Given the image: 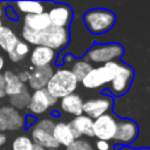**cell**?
Returning <instances> with one entry per match:
<instances>
[{
  "label": "cell",
  "mask_w": 150,
  "mask_h": 150,
  "mask_svg": "<svg viewBox=\"0 0 150 150\" xmlns=\"http://www.w3.org/2000/svg\"><path fill=\"white\" fill-rule=\"evenodd\" d=\"M79 86L75 75L68 68H57L54 70L50 80L46 86V90L56 100H61L73 94Z\"/></svg>",
  "instance_id": "1"
},
{
  "label": "cell",
  "mask_w": 150,
  "mask_h": 150,
  "mask_svg": "<svg viewBox=\"0 0 150 150\" xmlns=\"http://www.w3.org/2000/svg\"><path fill=\"white\" fill-rule=\"evenodd\" d=\"M82 21L91 34L100 35L109 32L115 26L116 15L110 9L97 7L88 9L82 15Z\"/></svg>",
  "instance_id": "2"
},
{
  "label": "cell",
  "mask_w": 150,
  "mask_h": 150,
  "mask_svg": "<svg viewBox=\"0 0 150 150\" xmlns=\"http://www.w3.org/2000/svg\"><path fill=\"white\" fill-rule=\"evenodd\" d=\"M118 66L120 60L111 61L102 66L93 67L91 70L82 79L80 83L83 86V88L87 89H97L101 87H105L114 80Z\"/></svg>",
  "instance_id": "3"
},
{
  "label": "cell",
  "mask_w": 150,
  "mask_h": 150,
  "mask_svg": "<svg viewBox=\"0 0 150 150\" xmlns=\"http://www.w3.org/2000/svg\"><path fill=\"white\" fill-rule=\"evenodd\" d=\"M123 54H124V48L120 43L116 42L95 43L87 50L83 59L90 63L104 64L111 61L120 60L123 56Z\"/></svg>",
  "instance_id": "4"
},
{
  "label": "cell",
  "mask_w": 150,
  "mask_h": 150,
  "mask_svg": "<svg viewBox=\"0 0 150 150\" xmlns=\"http://www.w3.org/2000/svg\"><path fill=\"white\" fill-rule=\"evenodd\" d=\"M70 41V32L69 28H59L50 26L47 29L39 32L38 36V46L48 47L56 53L63 50Z\"/></svg>",
  "instance_id": "5"
},
{
  "label": "cell",
  "mask_w": 150,
  "mask_h": 150,
  "mask_svg": "<svg viewBox=\"0 0 150 150\" xmlns=\"http://www.w3.org/2000/svg\"><path fill=\"white\" fill-rule=\"evenodd\" d=\"M25 116L9 104H0V132H15L25 129Z\"/></svg>",
  "instance_id": "6"
},
{
  "label": "cell",
  "mask_w": 150,
  "mask_h": 150,
  "mask_svg": "<svg viewBox=\"0 0 150 150\" xmlns=\"http://www.w3.org/2000/svg\"><path fill=\"white\" fill-rule=\"evenodd\" d=\"M134 69L125 62L120 61L118 69L115 74L114 80L108 84V91L110 96H123L129 90L134 80Z\"/></svg>",
  "instance_id": "7"
},
{
  "label": "cell",
  "mask_w": 150,
  "mask_h": 150,
  "mask_svg": "<svg viewBox=\"0 0 150 150\" xmlns=\"http://www.w3.org/2000/svg\"><path fill=\"white\" fill-rule=\"evenodd\" d=\"M59 100L53 97L46 89H40V90H34L30 93V98L29 103L27 107L28 115L33 117H39L46 114L52 107H54L57 103Z\"/></svg>",
  "instance_id": "8"
},
{
  "label": "cell",
  "mask_w": 150,
  "mask_h": 150,
  "mask_svg": "<svg viewBox=\"0 0 150 150\" xmlns=\"http://www.w3.org/2000/svg\"><path fill=\"white\" fill-rule=\"evenodd\" d=\"M138 136V125L131 118H117L116 132L112 138L114 144L128 146Z\"/></svg>",
  "instance_id": "9"
},
{
  "label": "cell",
  "mask_w": 150,
  "mask_h": 150,
  "mask_svg": "<svg viewBox=\"0 0 150 150\" xmlns=\"http://www.w3.org/2000/svg\"><path fill=\"white\" fill-rule=\"evenodd\" d=\"M117 125V117L107 112L96 120H94L93 124V132L94 137L101 141H112Z\"/></svg>",
  "instance_id": "10"
},
{
  "label": "cell",
  "mask_w": 150,
  "mask_h": 150,
  "mask_svg": "<svg viewBox=\"0 0 150 150\" xmlns=\"http://www.w3.org/2000/svg\"><path fill=\"white\" fill-rule=\"evenodd\" d=\"M114 107V98L110 95H101L95 98H89L83 102V114L93 120L110 112Z\"/></svg>",
  "instance_id": "11"
},
{
  "label": "cell",
  "mask_w": 150,
  "mask_h": 150,
  "mask_svg": "<svg viewBox=\"0 0 150 150\" xmlns=\"http://www.w3.org/2000/svg\"><path fill=\"white\" fill-rule=\"evenodd\" d=\"M47 14L50 21V26L59 28H69L74 18L71 7L66 4H55L49 8Z\"/></svg>",
  "instance_id": "12"
},
{
  "label": "cell",
  "mask_w": 150,
  "mask_h": 150,
  "mask_svg": "<svg viewBox=\"0 0 150 150\" xmlns=\"http://www.w3.org/2000/svg\"><path fill=\"white\" fill-rule=\"evenodd\" d=\"M54 73L53 66H47V67H39L34 68L30 67L29 69V79L27 82V88L34 90H40L45 89L48 81L50 80L52 75Z\"/></svg>",
  "instance_id": "13"
},
{
  "label": "cell",
  "mask_w": 150,
  "mask_h": 150,
  "mask_svg": "<svg viewBox=\"0 0 150 150\" xmlns=\"http://www.w3.org/2000/svg\"><path fill=\"white\" fill-rule=\"evenodd\" d=\"M57 53L45 46H35L29 53V61L32 67H47L52 66V63L56 62Z\"/></svg>",
  "instance_id": "14"
},
{
  "label": "cell",
  "mask_w": 150,
  "mask_h": 150,
  "mask_svg": "<svg viewBox=\"0 0 150 150\" xmlns=\"http://www.w3.org/2000/svg\"><path fill=\"white\" fill-rule=\"evenodd\" d=\"M53 137L57 142L59 145H62L64 148L70 145L75 139L81 138V136L75 130L71 129L69 123H66L62 121L55 123L54 129H53Z\"/></svg>",
  "instance_id": "15"
},
{
  "label": "cell",
  "mask_w": 150,
  "mask_h": 150,
  "mask_svg": "<svg viewBox=\"0 0 150 150\" xmlns=\"http://www.w3.org/2000/svg\"><path fill=\"white\" fill-rule=\"evenodd\" d=\"M29 137L32 138L34 145L41 146L43 149H59L60 145L53 137V132L38 129L35 127L29 128Z\"/></svg>",
  "instance_id": "16"
},
{
  "label": "cell",
  "mask_w": 150,
  "mask_h": 150,
  "mask_svg": "<svg viewBox=\"0 0 150 150\" xmlns=\"http://www.w3.org/2000/svg\"><path fill=\"white\" fill-rule=\"evenodd\" d=\"M83 100L79 94H70L60 100V109L74 117L83 114Z\"/></svg>",
  "instance_id": "17"
},
{
  "label": "cell",
  "mask_w": 150,
  "mask_h": 150,
  "mask_svg": "<svg viewBox=\"0 0 150 150\" xmlns=\"http://www.w3.org/2000/svg\"><path fill=\"white\" fill-rule=\"evenodd\" d=\"M1 79H2V83H4V88L7 97H11L21 93L27 87L19 80L16 73H14L13 70H5L4 73H1Z\"/></svg>",
  "instance_id": "18"
},
{
  "label": "cell",
  "mask_w": 150,
  "mask_h": 150,
  "mask_svg": "<svg viewBox=\"0 0 150 150\" xmlns=\"http://www.w3.org/2000/svg\"><path fill=\"white\" fill-rule=\"evenodd\" d=\"M23 26L30 30L34 32H42L50 27V21L48 18L47 12L40 13V14H30V15H25L23 16Z\"/></svg>",
  "instance_id": "19"
},
{
  "label": "cell",
  "mask_w": 150,
  "mask_h": 150,
  "mask_svg": "<svg viewBox=\"0 0 150 150\" xmlns=\"http://www.w3.org/2000/svg\"><path fill=\"white\" fill-rule=\"evenodd\" d=\"M93 124H94V120L84 114L74 117L69 122V125L71 127L73 130H75L80 136H87V137H94Z\"/></svg>",
  "instance_id": "20"
},
{
  "label": "cell",
  "mask_w": 150,
  "mask_h": 150,
  "mask_svg": "<svg viewBox=\"0 0 150 150\" xmlns=\"http://www.w3.org/2000/svg\"><path fill=\"white\" fill-rule=\"evenodd\" d=\"M19 35L8 26H0V49L5 53H9L14 49L16 43L19 42Z\"/></svg>",
  "instance_id": "21"
},
{
  "label": "cell",
  "mask_w": 150,
  "mask_h": 150,
  "mask_svg": "<svg viewBox=\"0 0 150 150\" xmlns=\"http://www.w3.org/2000/svg\"><path fill=\"white\" fill-rule=\"evenodd\" d=\"M13 6H15L16 13L23 14V16L46 12V4L41 1H18L13 4Z\"/></svg>",
  "instance_id": "22"
},
{
  "label": "cell",
  "mask_w": 150,
  "mask_h": 150,
  "mask_svg": "<svg viewBox=\"0 0 150 150\" xmlns=\"http://www.w3.org/2000/svg\"><path fill=\"white\" fill-rule=\"evenodd\" d=\"M29 53H30V46L28 43H26L25 41L19 40V42L16 43L14 49L8 53V59L13 63H18V62H21L22 60H25L26 56L29 55Z\"/></svg>",
  "instance_id": "23"
},
{
  "label": "cell",
  "mask_w": 150,
  "mask_h": 150,
  "mask_svg": "<svg viewBox=\"0 0 150 150\" xmlns=\"http://www.w3.org/2000/svg\"><path fill=\"white\" fill-rule=\"evenodd\" d=\"M29 98H30V91L26 87L21 93L8 97V101H9V105L11 107H13L14 109L21 111V110L27 109L28 103H29Z\"/></svg>",
  "instance_id": "24"
},
{
  "label": "cell",
  "mask_w": 150,
  "mask_h": 150,
  "mask_svg": "<svg viewBox=\"0 0 150 150\" xmlns=\"http://www.w3.org/2000/svg\"><path fill=\"white\" fill-rule=\"evenodd\" d=\"M93 67H94V66H93L90 62L86 61V60L82 57V59H77V60H75V61L73 62L70 70H71V73L75 75L76 80H77L79 83H80V82L82 81V79L91 70Z\"/></svg>",
  "instance_id": "25"
},
{
  "label": "cell",
  "mask_w": 150,
  "mask_h": 150,
  "mask_svg": "<svg viewBox=\"0 0 150 150\" xmlns=\"http://www.w3.org/2000/svg\"><path fill=\"white\" fill-rule=\"evenodd\" d=\"M12 150H33L34 143L32 138L28 135H19L15 138H13L11 144Z\"/></svg>",
  "instance_id": "26"
},
{
  "label": "cell",
  "mask_w": 150,
  "mask_h": 150,
  "mask_svg": "<svg viewBox=\"0 0 150 150\" xmlns=\"http://www.w3.org/2000/svg\"><path fill=\"white\" fill-rule=\"evenodd\" d=\"M55 123H56V121L53 117H42V118L36 120V122H35V124L33 127H35L38 129H42V130L53 132Z\"/></svg>",
  "instance_id": "27"
},
{
  "label": "cell",
  "mask_w": 150,
  "mask_h": 150,
  "mask_svg": "<svg viewBox=\"0 0 150 150\" xmlns=\"http://www.w3.org/2000/svg\"><path fill=\"white\" fill-rule=\"evenodd\" d=\"M66 150H93V146L88 141L83 138H79L75 139L70 145H68Z\"/></svg>",
  "instance_id": "28"
},
{
  "label": "cell",
  "mask_w": 150,
  "mask_h": 150,
  "mask_svg": "<svg viewBox=\"0 0 150 150\" xmlns=\"http://www.w3.org/2000/svg\"><path fill=\"white\" fill-rule=\"evenodd\" d=\"M5 16L12 21H16L19 19V14L16 13L13 5H7L5 8Z\"/></svg>",
  "instance_id": "29"
},
{
  "label": "cell",
  "mask_w": 150,
  "mask_h": 150,
  "mask_svg": "<svg viewBox=\"0 0 150 150\" xmlns=\"http://www.w3.org/2000/svg\"><path fill=\"white\" fill-rule=\"evenodd\" d=\"M95 148H96V150H114L115 149V144L110 143L108 141L97 139L95 142Z\"/></svg>",
  "instance_id": "30"
},
{
  "label": "cell",
  "mask_w": 150,
  "mask_h": 150,
  "mask_svg": "<svg viewBox=\"0 0 150 150\" xmlns=\"http://www.w3.org/2000/svg\"><path fill=\"white\" fill-rule=\"evenodd\" d=\"M19 80L23 83V84H27L28 82V79H29V70H21L19 73H16Z\"/></svg>",
  "instance_id": "31"
},
{
  "label": "cell",
  "mask_w": 150,
  "mask_h": 150,
  "mask_svg": "<svg viewBox=\"0 0 150 150\" xmlns=\"http://www.w3.org/2000/svg\"><path fill=\"white\" fill-rule=\"evenodd\" d=\"M36 120H38V118H35V117H33V116H30V115L27 114V115L25 116V128H27V129L32 128V127L35 124Z\"/></svg>",
  "instance_id": "32"
},
{
  "label": "cell",
  "mask_w": 150,
  "mask_h": 150,
  "mask_svg": "<svg viewBox=\"0 0 150 150\" xmlns=\"http://www.w3.org/2000/svg\"><path fill=\"white\" fill-rule=\"evenodd\" d=\"M75 61V56L73 54H64L62 56V61L61 63H66V64H73V62Z\"/></svg>",
  "instance_id": "33"
},
{
  "label": "cell",
  "mask_w": 150,
  "mask_h": 150,
  "mask_svg": "<svg viewBox=\"0 0 150 150\" xmlns=\"http://www.w3.org/2000/svg\"><path fill=\"white\" fill-rule=\"evenodd\" d=\"M115 150H150V148H134V146H121V145H115Z\"/></svg>",
  "instance_id": "34"
},
{
  "label": "cell",
  "mask_w": 150,
  "mask_h": 150,
  "mask_svg": "<svg viewBox=\"0 0 150 150\" xmlns=\"http://www.w3.org/2000/svg\"><path fill=\"white\" fill-rule=\"evenodd\" d=\"M6 97H7V95H6V91H5V88H4V83H2V80H1V82H0V101L6 98Z\"/></svg>",
  "instance_id": "35"
},
{
  "label": "cell",
  "mask_w": 150,
  "mask_h": 150,
  "mask_svg": "<svg viewBox=\"0 0 150 150\" xmlns=\"http://www.w3.org/2000/svg\"><path fill=\"white\" fill-rule=\"evenodd\" d=\"M6 142H7V136H6V134L0 132V148L4 146V145L6 144Z\"/></svg>",
  "instance_id": "36"
},
{
  "label": "cell",
  "mask_w": 150,
  "mask_h": 150,
  "mask_svg": "<svg viewBox=\"0 0 150 150\" xmlns=\"http://www.w3.org/2000/svg\"><path fill=\"white\" fill-rule=\"evenodd\" d=\"M8 4H5V2H0V19L5 15V8Z\"/></svg>",
  "instance_id": "37"
},
{
  "label": "cell",
  "mask_w": 150,
  "mask_h": 150,
  "mask_svg": "<svg viewBox=\"0 0 150 150\" xmlns=\"http://www.w3.org/2000/svg\"><path fill=\"white\" fill-rule=\"evenodd\" d=\"M4 68H5V57L0 54V73L4 70Z\"/></svg>",
  "instance_id": "38"
},
{
  "label": "cell",
  "mask_w": 150,
  "mask_h": 150,
  "mask_svg": "<svg viewBox=\"0 0 150 150\" xmlns=\"http://www.w3.org/2000/svg\"><path fill=\"white\" fill-rule=\"evenodd\" d=\"M2 25V19H0V26Z\"/></svg>",
  "instance_id": "39"
},
{
  "label": "cell",
  "mask_w": 150,
  "mask_h": 150,
  "mask_svg": "<svg viewBox=\"0 0 150 150\" xmlns=\"http://www.w3.org/2000/svg\"><path fill=\"white\" fill-rule=\"evenodd\" d=\"M47 150H59V149H47Z\"/></svg>",
  "instance_id": "40"
},
{
  "label": "cell",
  "mask_w": 150,
  "mask_h": 150,
  "mask_svg": "<svg viewBox=\"0 0 150 150\" xmlns=\"http://www.w3.org/2000/svg\"><path fill=\"white\" fill-rule=\"evenodd\" d=\"M1 80H2V79H1V73H0V82H1Z\"/></svg>",
  "instance_id": "41"
}]
</instances>
